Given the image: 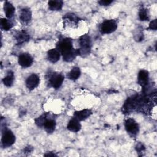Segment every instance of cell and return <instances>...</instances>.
<instances>
[{"instance_id": "9c48e42d", "label": "cell", "mask_w": 157, "mask_h": 157, "mask_svg": "<svg viewBox=\"0 0 157 157\" xmlns=\"http://www.w3.org/2000/svg\"><path fill=\"white\" fill-rule=\"evenodd\" d=\"M18 64L23 67H28L31 66L33 63V57L27 53H21L18 57Z\"/></svg>"}, {"instance_id": "5bb4252c", "label": "cell", "mask_w": 157, "mask_h": 157, "mask_svg": "<svg viewBox=\"0 0 157 157\" xmlns=\"http://www.w3.org/2000/svg\"><path fill=\"white\" fill-rule=\"evenodd\" d=\"M67 128L68 130L74 132L79 131L81 129V124L80 123V121H78L75 118H72L69 121Z\"/></svg>"}, {"instance_id": "7c38bea8", "label": "cell", "mask_w": 157, "mask_h": 157, "mask_svg": "<svg viewBox=\"0 0 157 157\" xmlns=\"http://www.w3.org/2000/svg\"><path fill=\"white\" fill-rule=\"evenodd\" d=\"M60 52L56 48H52L47 52V58L52 63H56L60 58Z\"/></svg>"}, {"instance_id": "ba28073f", "label": "cell", "mask_w": 157, "mask_h": 157, "mask_svg": "<svg viewBox=\"0 0 157 157\" xmlns=\"http://www.w3.org/2000/svg\"><path fill=\"white\" fill-rule=\"evenodd\" d=\"M40 82L39 77L36 74H32L26 80V86L29 90L35 89L39 85Z\"/></svg>"}, {"instance_id": "7a4b0ae2", "label": "cell", "mask_w": 157, "mask_h": 157, "mask_svg": "<svg viewBox=\"0 0 157 157\" xmlns=\"http://www.w3.org/2000/svg\"><path fill=\"white\" fill-rule=\"evenodd\" d=\"M79 44L80 48L78 49V55L82 56H86L89 55L91 47V40L90 36L87 34L81 36L79 39Z\"/></svg>"}, {"instance_id": "484cf974", "label": "cell", "mask_w": 157, "mask_h": 157, "mask_svg": "<svg viewBox=\"0 0 157 157\" xmlns=\"http://www.w3.org/2000/svg\"><path fill=\"white\" fill-rule=\"evenodd\" d=\"M45 156H56V155H55V154H52L51 152H50V153H49L45 154Z\"/></svg>"}, {"instance_id": "44dd1931", "label": "cell", "mask_w": 157, "mask_h": 157, "mask_svg": "<svg viewBox=\"0 0 157 157\" xmlns=\"http://www.w3.org/2000/svg\"><path fill=\"white\" fill-rule=\"evenodd\" d=\"M139 17L140 20L142 21H145V20H149V15L147 11V9L142 7L139 9Z\"/></svg>"}, {"instance_id": "7402d4cb", "label": "cell", "mask_w": 157, "mask_h": 157, "mask_svg": "<svg viewBox=\"0 0 157 157\" xmlns=\"http://www.w3.org/2000/svg\"><path fill=\"white\" fill-rule=\"evenodd\" d=\"M64 18L66 20H69L70 21L74 23V24H77L78 21V18L74 13H67L65 15Z\"/></svg>"}, {"instance_id": "8992f818", "label": "cell", "mask_w": 157, "mask_h": 157, "mask_svg": "<svg viewBox=\"0 0 157 157\" xmlns=\"http://www.w3.org/2000/svg\"><path fill=\"white\" fill-rule=\"evenodd\" d=\"M124 126L126 131L132 136L136 135L139 132V125L133 118H128L125 121Z\"/></svg>"}, {"instance_id": "9a60e30c", "label": "cell", "mask_w": 157, "mask_h": 157, "mask_svg": "<svg viewBox=\"0 0 157 157\" xmlns=\"http://www.w3.org/2000/svg\"><path fill=\"white\" fill-rule=\"evenodd\" d=\"M4 10L6 17L10 19L13 17L15 11V9L10 2L6 1L4 4Z\"/></svg>"}, {"instance_id": "d4e9b609", "label": "cell", "mask_w": 157, "mask_h": 157, "mask_svg": "<svg viewBox=\"0 0 157 157\" xmlns=\"http://www.w3.org/2000/svg\"><path fill=\"white\" fill-rule=\"evenodd\" d=\"M144 147L142 145V144H137V147H136V149H137V151H142L143 150H144Z\"/></svg>"}, {"instance_id": "8fae6325", "label": "cell", "mask_w": 157, "mask_h": 157, "mask_svg": "<svg viewBox=\"0 0 157 157\" xmlns=\"http://www.w3.org/2000/svg\"><path fill=\"white\" fill-rule=\"evenodd\" d=\"M20 20L24 23H28L31 20V12L28 8H23L20 11Z\"/></svg>"}, {"instance_id": "5b68a950", "label": "cell", "mask_w": 157, "mask_h": 157, "mask_svg": "<svg viewBox=\"0 0 157 157\" xmlns=\"http://www.w3.org/2000/svg\"><path fill=\"white\" fill-rule=\"evenodd\" d=\"M73 48L72 40L69 38H64L61 39L56 44V49L61 55L68 52Z\"/></svg>"}, {"instance_id": "ffe728a7", "label": "cell", "mask_w": 157, "mask_h": 157, "mask_svg": "<svg viewBox=\"0 0 157 157\" xmlns=\"http://www.w3.org/2000/svg\"><path fill=\"white\" fill-rule=\"evenodd\" d=\"M13 23L9 19L1 18V29L5 31H8L13 27Z\"/></svg>"}, {"instance_id": "52a82bcc", "label": "cell", "mask_w": 157, "mask_h": 157, "mask_svg": "<svg viewBox=\"0 0 157 157\" xmlns=\"http://www.w3.org/2000/svg\"><path fill=\"white\" fill-rule=\"evenodd\" d=\"M64 79V77L63 74L59 73H53L49 78V83L51 86L55 89L59 88Z\"/></svg>"}, {"instance_id": "3957f363", "label": "cell", "mask_w": 157, "mask_h": 157, "mask_svg": "<svg viewBox=\"0 0 157 157\" xmlns=\"http://www.w3.org/2000/svg\"><path fill=\"white\" fill-rule=\"evenodd\" d=\"M15 141V136L13 133L9 129H4L2 132L1 144L4 148H7L12 145Z\"/></svg>"}, {"instance_id": "4fadbf2b", "label": "cell", "mask_w": 157, "mask_h": 157, "mask_svg": "<svg viewBox=\"0 0 157 157\" xmlns=\"http://www.w3.org/2000/svg\"><path fill=\"white\" fill-rule=\"evenodd\" d=\"M92 114V112L89 109H84L74 113V118L78 121H82L88 118Z\"/></svg>"}, {"instance_id": "e0dca14e", "label": "cell", "mask_w": 157, "mask_h": 157, "mask_svg": "<svg viewBox=\"0 0 157 157\" xmlns=\"http://www.w3.org/2000/svg\"><path fill=\"white\" fill-rule=\"evenodd\" d=\"M48 4L51 10H61L63 7V2L59 0H52L48 1Z\"/></svg>"}, {"instance_id": "603a6c76", "label": "cell", "mask_w": 157, "mask_h": 157, "mask_svg": "<svg viewBox=\"0 0 157 157\" xmlns=\"http://www.w3.org/2000/svg\"><path fill=\"white\" fill-rule=\"evenodd\" d=\"M157 28V23H156V19L153 20L151 21L149 25L148 29H153V30H156Z\"/></svg>"}, {"instance_id": "277c9868", "label": "cell", "mask_w": 157, "mask_h": 157, "mask_svg": "<svg viewBox=\"0 0 157 157\" xmlns=\"http://www.w3.org/2000/svg\"><path fill=\"white\" fill-rule=\"evenodd\" d=\"M117 28V23L115 20H107L103 21L100 26V31L102 34H110Z\"/></svg>"}, {"instance_id": "30bf717a", "label": "cell", "mask_w": 157, "mask_h": 157, "mask_svg": "<svg viewBox=\"0 0 157 157\" xmlns=\"http://www.w3.org/2000/svg\"><path fill=\"white\" fill-rule=\"evenodd\" d=\"M148 72L146 70H140L138 74V83L143 88L145 87L148 83Z\"/></svg>"}, {"instance_id": "ac0fdd59", "label": "cell", "mask_w": 157, "mask_h": 157, "mask_svg": "<svg viewBox=\"0 0 157 157\" xmlns=\"http://www.w3.org/2000/svg\"><path fill=\"white\" fill-rule=\"evenodd\" d=\"M14 81V74L12 71H9L6 76L2 79V82L4 85L7 87H10Z\"/></svg>"}, {"instance_id": "cb8c5ba5", "label": "cell", "mask_w": 157, "mask_h": 157, "mask_svg": "<svg viewBox=\"0 0 157 157\" xmlns=\"http://www.w3.org/2000/svg\"><path fill=\"white\" fill-rule=\"evenodd\" d=\"M112 2V1H107V0H102V1H99V2H98V3L100 4V5H101V6H109V5H110L111 3Z\"/></svg>"}, {"instance_id": "d6986e66", "label": "cell", "mask_w": 157, "mask_h": 157, "mask_svg": "<svg viewBox=\"0 0 157 157\" xmlns=\"http://www.w3.org/2000/svg\"><path fill=\"white\" fill-rule=\"evenodd\" d=\"M81 72L78 67H74L67 74V77L71 80H76L80 76Z\"/></svg>"}, {"instance_id": "2e32d148", "label": "cell", "mask_w": 157, "mask_h": 157, "mask_svg": "<svg viewBox=\"0 0 157 157\" xmlns=\"http://www.w3.org/2000/svg\"><path fill=\"white\" fill-rule=\"evenodd\" d=\"M15 39L18 44H22L28 41L30 39V36L26 31H21L17 32L15 35Z\"/></svg>"}, {"instance_id": "6da1fadb", "label": "cell", "mask_w": 157, "mask_h": 157, "mask_svg": "<svg viewBox=\"0 0 157 157\" xmlns=\"http://www.w3.org/2000/svg\"><path fill=\"white\" fill-rule=\"evenodd\" d=\"M36 124L38 126H42L48 133H52L56 127L55 120L47 117V114H44L35 120Z\"/></svg>"}]
</instances>
